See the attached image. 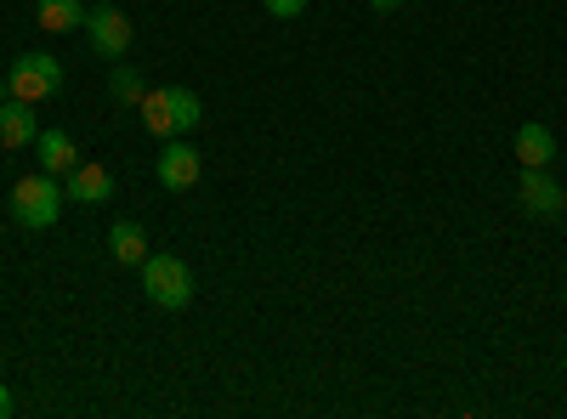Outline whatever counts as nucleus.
I'll return each instance as SVG.
<instances>
[{"instance_id":"a211bd4d","label":"nucleus","mask_w":567,"mask_h":419,"mask_svg":"<svg viewBox=\"0 0 567 419\" xmlns=\"http://www.w3.org/2000/svg\"><path fill=\"white\" fill-rule=\"evenodd\" d=\"M369 7H374V12H398V7H403V0H369Z\"/></svg>"},{"instance_id":"20e7f679","label":"nucleus","mask_w":567,"mask_h":419,"mask_svg":"<svg viewBox=\"0 0 567 419\" xmlns=\"http://www.w3.org/2000/svg\"><path fill=\"white\" fill-rule=\"evenodd\" d=\"M85 34H91V45H97V57H125L131 52V18L120 7H91Z\"/></svg>"},{"instance_id":"4468645a","label":"nucleus","mask_w":567,"mask_h":419,"mask_svg":"<svg viewBox=\"0 0 567 419\" xmlns=\"http://www.w3.org/2000/svg\"><path fill=\"white\" fill-rule=\"evenodd\" d=\"M171 114H176V130H194L205 119L199 97H194V91H182V85H171Z\"/></svg>"},{"instance_id":"dca6fc26","label":"nucleus","mask_w":567,"mask_h":419,"mask_svg":"<svg viewBox=\"0 0 567 419\" xmlns=\"http://www.w3.org/2000/svg\"><path fill=\"white\" fill-rule=\"evenodd\" d=\"M261 7H267L272 18H301V12H307V0H261Z\"/></svg>"},{"instance_id":"1a4fd4ad","label":"nucleus","mask_w":567,"mask_h":419,"mask_svg":"<svg viewBox=\"0 0 567 419\" xmlns=\"http://www.w3.org/2000/svg\"><path fill=\"white\" fill-rule=\"evenodd\" d=\"M34 148H40V170H45V176H69V170L80 165V148H74L69 130H40Z\"/></svg>"},{"instance_id":"f3484780","label":"nucleus","mask_w":567,"mask_h":419,"mask_svg":"<svg viewBox=\"0 0 567 419\" xmlns=\"http://www.w3.org/2000/svg\"><path fill=\"white\" fill-rule=\"evenodd\" d=\"M7 413H12V386L0 380V419H7Z\"/></svg>"},{"instance_id":"423d86ee","label":"nucleus","mask_w":567,"mask_h":419,"mask_svg":"<svg viewBox=\"0 0 567 419\" xmlns=\"http://www.w3.org/2000/svg\"><path fill=\"white\" fill-rule=\"evenodd\" d=\"M516 199H523L528 216H561V210H567V193L556 188L545 170H523V181H516Z\"/></svg>"},{"instance_id":"0eeeda50","label":"nucleus","mask_w":567,"mask_h":419,"mask_svg":"<svg viewBox=\"0 0 567 419\" xmlns=\"http://www.w3.org/2000/svg\"><path fill=\"white\" fill-rule=\"evenodd\" d=\"M40 136V125H34V103H23V97H7L0 103V148L7 154H18V148H29Z\"/></svg>"},{"instance_id":"6e6552de","label":"nucleus","mask_w":567,"mask_h":419,"mask_svg":"<svg viewBox=\"0 0 567 419\" xmlns=\"http://www.w3.org/2000/svg\"><path fill=\"white\" fill-rule=\"evenodd\" d=\"M63 193H69L74 205H109V199H114V176H109L103 165H85V159H80V165L69 170V188H63Z\"/></svg>"},{"instance_id":"f257e3e1","label":"nucleus","mask_w":567,"mask_h":419,"mask_svg":"<svg viewBox=\"0 0 567 419\" xmlns=\"http://www.w3.org/2000/svg\"><path fill=\"white\" fill-rule=\"evenodd\" d=\"M63 188H58V176H23L12 181V221L29 227V232H45V227H58V210H63Z\"/></svg>"},{"instance_id":"f03ea898","label":"nucleus","mask_w":567,"mask_h":419,"mask_svg":"<svg viewBox=\"0 0 567 419\" xmlns=\"http://www.w3.org/2000/svg\"><path fill=\"white\" fill-rule=\"evenodd\" d=\"M142 290H148L154 306L182 312L187 301H194V272H187L182 255H148V261H142Z\"/></svg>"},{"instance_id":"9d476101","label":"nucleus","mask_w":567,"mask_h":419,"mask_svg":"<svg viewBox=\"0 0 567 419\" xmlns=\"http://www.w3.org/2000/svg\"><path fill=\"white\" fill-rule=\"evenodd\" d=\"M516 159H523V170H545L556 159L550 125H523V130H516Z\"/></svg>"},{"instance_id":"7ed1b4c3","label":"nucleus","mask_w":567,"mask_h":419,"mask_svg":"<svg viewBox=\"0 0 567 419\" xmlns=\"http://www.w3.org/2000/svg\"><path fill=\"white\" fill-rule=\"evenodd\" d=\"M7 85H12V97H23V103H45V97H58V85H63V63L52 52H29V57L12 63Z\"/></svg>"},{"instance_id":"6ab92c4d","label":"nucleus","mask_w":567,"mask_h":419,"mask_svg":"<svg viewBox=\"0 0 567 419\" xmlns=\"http://www.w3.org/2000/svg\"><path fill=\"white\" fill-rule=\"evenodd\" d=\"M7 97H12V85H7V80H0V103H7Z\"/></svg>"},{"instance_id":"f8f14e48","label":"nucleus","mask_w":567,"mask_h":419,"mask_svg":"<svg viewBox=\"0 0 567 419\" xmlns=\"http://www.w3.org/2000/svg\"><path fill=\"white\" fill-rule=\"evenodd\" d=\"M109 250H114V261L142 266V261H148V232H142L136 221H120V227L109 232Z\"/></svg>"},{"instance_id":"9b49d317","label":"nucleus","mask_w":567,"mask_h":419,"mask_svg":"<svg viewBox=\"0 0 567 419\" xmlns=\"http://www.w3.org/2000/svg\"><path fill=\"white\" fill-rule=\"evenodd\" d=\"M34 23L45 34H74V29H85V7H80V0H40Z\"/></svg>"},{"instance_id":"ddd939ff","label":"nucleus","mask_w":567,"mask_h":419,"mask_svg":"<svg viewBox=\"0 0 567 419\" xmlns=\"http://www.w3.org/2000/svg\"><path fill=\"white\" fill-rule=\"evenodd\" d=\"M142 125H148L154 136H176V114H171V85L165 91H142Z\"/></svg>"},{"instance_id":"2eb2a0df","label":"nucleus","mask_w":567,"mask_h":419,"mask_svg":"<svg viewBox=\"0 0 567 419\" xmlns=\"http://www.w3.org/2000/svg\"><path fill=\"white\" fill-rule=\"evenodd\" d=\"M114 97L120 103H142V74L136 69H125V63L114 69Z\"/></svg>"},{"instance_id":"39448f33","label":"nucleus","mask_w":567,"mask_h":419,"mask_svg":"<svg viewBox=\"0 0 567 419\" xmlns=\"http://www.w3.org/2000/svg\"><path fill=\"white\" fill-rule=\"evenodd\" d=\"M199 170H205V159L194 154V143H165V154H159V181L171 193H187L199 181Z\"/></svg>"}]
</instances>
